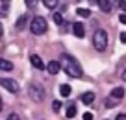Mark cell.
Returning a JSON list of instances; mask_svg holds the SVG:
<instances>
[{"mask_svg":"<svg viewBox=\"0 0 126 120\" xmlns=\"http://www.w3.org/2000/svg\"><path fill=\"white\" fill-rule=\"evenodd\" d=\"M98 8L102 9L104 13H108L111 9V2H110V0H98Z\"/></svg>","mask_w":126,"mask_h":120,"instance_id":"10","label":"cell"},{"mask_svg":"<svg viewBox=\"0 0 126 120\" xmlns=\"http://www.w3.org/2000/svg\"><path fill=\"white\" fill-rule=\"evenodd\" d=\"M30 63H32L33 67H35V68H45V63H43V59H41L37 54L30 55Z\"/></svg>","mask_w":126,"mask_h":120,"instance_id":"7","label":"cell"},{"mask_svg":"<svg viewBox=\"0 0 126 120\" xmlns=\"http://www.w3.org/2000/svg\"><path fill=\"white\" fill-rule=\"evenodd\" d=\"M6 120H20V116L17 115V113H11V115H9V116H8Z\"/></svg>","mask_w":126,"mask_h":120,"instance_id":"22","label":"cell"},{"mask_svg":"<svg viewBox=\"0 0 126 120\" xmlns=\"http://www.w3.org/2000/svg\"><path fill=\"white\" fill-rule=\"evenodd\" d=\"M94 118V116H93V113H89V111H87V113H83V120H93Z\"/></svg>","mask_w":126,"mask_h":120,"instance_id":"24","label":"cell"},{"mask_svg":"<svg viewBox=\"0 0 126 120\" xmlns=\"http://www.w3.org/2000/svg\"><path fill=\"white\" fill-rule=\"evenodd\" d=\"M115 120H126V115L124 113H119V115L115 116Z\"/></svg>","mask_w":126,"mask_h":120,"instance_id":"26","label":"cell"},{"mask_svg":"<svg viewBox=\"0 0 126 120\" xmlns=\"http://www.w3.org/2000/svg\"><path fill=\"white\" fill-rule=\"evenodd\" d=\"M106 105H108V107H115V105H117V98L110 96V98L106 100Z\"/></svg>","mask_w":126,"mask_h":120,"instance_id":"20","label":"cell"},{"mask_svg":"<svg viewBox=\"0 0 126 120\" xmlns=\"http://www.w3.org/2000/svg\"><path fill=\"white\" fill-rule=\"evenodd\" d=\"M45 4V8H48V9H56V6L59 4V0H41Z\"/></svg>","mask_w":126,"mask_h":120,"instance_id":"14","label":"cell"},{"mask_svg":"<svg viewBox=\"0 0 126 120\" xmlns=\"http://www.w3.org/2000/svg\"><path fill=\"white\" fill-rule=\"evenodd\" d=\"M28 94H30V98L33 102H43L45 100V89L39 85H35V83H30V87H28Z\"/></svg>","mask_w":126,"mask_h":120,"instance_id":"4","label":"cell"},{"mask_svg":"<svg viewBox=\"0 0 126 120\" xmlns=\"http://www.w3.org/2000/svg\"><path fill=\"white\" fill-rule=\"evenodd\" d=\"M0 68L8 72V70H11V68H13V65H11L9 61H6V59H0Z\"/></svg>","mask_w":126,"mask_h":120,"instance_id":"16","label":"cell"},{"mask_svg":"<svg viewBox=\"0 0 126 120\" xmlns=\"http://www.w3.org/2000/svg\"><path fill=\"white\" fill-rule=\"evenodd\" d=\"M91 4H98V0H89Z\"/></svg>","mask_w":126,"mask_h":120,"instance_id":"30","label":"cell"},{"mask_svg":"<svg viewBox=\"0 0 126 120\" xmlns=\"http://www.w3.org/2000/svg\"><path fill=\"white\" fill-rule=\"evenodd\" d=\"M93 46L96 48L98 52H104L108 46V33L104 30H96L93 35Z\"/></svg>","mask_w":126,"mask_h":120,"instance_id":"3","label":"cell"},{"mask_svg":"<svg viewBox=\"0 0 126 120\" xmlns=\"http://www.w3.org/2000/svg\"><path fill=\"white\" fill-rule=\"evenodd\" d=\"M8 6H9V0H2V17L8 15Z\"/></svg>","mask_w":126,"mask_h":120,"instance_id":"19","label":"cell"},{"mask_svg":"<svg viewBox=\"0 0 126 120\" xmlns=\"http://www.w3.org/2000/svg\"><path fill=\"white\" fill-rule=\"evenodd\" d=\"M26 19H28L26 15H20L19 19H17V22H15V28H17V30H22V28H24V24H26Z\"/></svg>","mask_w":126,"mask_h":120,"instance_id":"13","label":"cell"},{"mask_svg":"<svg viewBox=\"0 0 126 120\" xmlns=\"http://www.w3.org/2000/svg\"><path fill=\"white\" fill-rule=\"evenodd\" d=\"M74 115H76V105L71 104L67 107V118H74Z\"/></svg>","mask_w":126,"mask_h":120,"instance_id":"17","label":"cell"},{"mask_svg":"<svg viewBox=\"0 0 126 120\" xmlns=\"http://www.w3.org/2000/svg\"><path fill=\"white\" fill-rule=\"evenodd\" d=\"M59 94H61L63 98H67L69 94H71V85H67V83H63V85H59Z\"/></svg>","mask_w":126,"mask_h":120,"instance_id":"11","label":"cell"},{"mask_svg":"<svg viewBox=\"0 0 126 120\" xmlns=\"http://www.w3.org/2000/svg\"><path fill=\"white\" fill-rule=\"evenodd\" d=\"M117 4H119V8H121L122 11H126V0H119Z\"/></svg>","mask_w":126,"mask_h":120,"instance_id":"23","label":"cell"},{"mask_svg":"<svg viewBox=\"0 0 126 120\" xmlns=\"http://www.w3.org/2000/svg\"><path fill=\"white\" fill-rule=\"evenodd\" d=\"M72 33H74L76 37H80V39H82L83 35H85V30H83V24H82V22H74V24H72Z\"/></svg>","mask_w":126,"mask_h":120,"instance_id":"6","label":"cell"},{"mask_svg":"<svg viewBox=\"0 0 126 120\" xmlns=\"http://www.w3.org/2000/svg\"><path fill=\"white\" fill-rule=\"evenodd\" d=\"M121 78H122V80L126 81V68H124V72H122V76H121Z\"/></svg>","mask_w":126,"mask_h":120,"instance_id":"29","label":"cell"},{"mask_svg":"<svg viewBox=\"0 0 126 120\" xmlns=\"http://www.w3.org/2000/svg\"><path fill=\"white\" fill-rule=\"evenodd\" d=\"M54 22L58 24V26H59V24H63V17H61V13H54Z\"/></svg>","mask_w":126,"mask_h":120,"instance_id":"21","label":"cell"},{"mask_svg":"<svg viewBox=\"0 0 126 120\" xmlns=\"http://www.w3.org/2000/svg\"><path fill=\"white\" fill-rule=\"evenodd\" d=\"M52 111H54V113H59V111H61V102H59V100L52 102Z\"/></svg>","mask_w":126,"mask_h":120,"instance_id":"18","label":"cell"},{"mask_svg":"<svg viewBox=\"0 0 126 120\" xmlns=\"http://www.w3.org/2000/svg\"><path fill=\"white\" fill-rule=\"evenodd\" d=\"M47 28H48V24H47V19H45V17H35V19L30 22V31L33 35L47 33Z\"/></svg>","mask_w":126,"mask_h":120,"instance_id":"2","label":"cell"},{"mask_svg":"<svg viewBox=\"0 0 126 120\" xmlns=\"http://www.w3.org/2000/svg\"><path fill=\"white\" fill-rule=\"evenodd\" d=\"M80 100H82V104H85V105L93 104V102H94V93H83Z\"/></svg>","mask_w":126,"mask_h":120,"instance_id":"9","label":"cell"},{"mask_svg":"<svg viewBox=\"0 0 126 120\" xmlns=\"http://www.w3.org/2000/svg\"><path fill=\"white\" fill-rule=\"evenodd\" d=\"M111 96L117 98V100H121V98L124 96V89H122V87H115V89L111 91Z\"/></svg>","mask_w":126,"mask_h":120,"instance_id":"12","label":"cell"},{"mask_svg":"<svg viewBox=\"0 0 126 120\" xmlns=\"http://www.w3.org/2000/svg\"><path fill=\"white\" fill-rule=\"evenodd\" d=\"M24 2H26L28 8H33V6H35V0H24Z\"/></svg>","mask_w":126,"mask_h":120,"instance_id":"25","label":"cell"},{"mask_svg":"<svg viewBox=\"0 0 126 120\" xmlns=\"http://www.w3.org/2000/svg\"><path fill=\"white\" fill-rule=\"evenodd\" d=\"M59 63H61V70H65L71 78H82L83 76V70H82V67H80V63L76 61L72 55L61 54L59 55Z\"/></svg>","mask_w":126,"mask_h":120,"instance_id":"1","label":"cell"},{"mask_svg":"<svg viewBox=\"0 0 126 120\" xmlns=\"http://www.w3.org/2000/svg\"><path fill=\"white\" fill-rule=\"evenodd\" d=\"M59 68H61V63H59V61H50V63L47 65V70H48L50 74H58Z\"/></svg>","mask_w":126,"mask_h":120,"instance_id":"8","label":"cell"},{"mask_svg":"<svg viewBox=\"0 0 126 120\" xmlns=\"http://www.w3.org/2000/svg\"><path fill=\"white\" fill-rule=\"evenodd\" d=\"M119 20H121L122 24H126V13H121V15H119Z\"/></svg>","mask_w":126,"mask_h":120,"instance_id":"27","label":"cell"},{"mask_svg":"<svg viewBox=\"0 0 126 120\" xmlns=\"http://www.w3.org/2000/svg\"><path fill=\"white\" fill-rule=\"evenodd\" d=\"M121 43H126V31H122V33H121Z\"/></svg>","mask_w":126,"mask_h":120,"instance_id":"28","label":"cell"},{"mask_svg":"<svg viewBox=\"0 0 126 120\" xmlns=\"http://www.w3.org/2000/svg\"><path fill=\"white\" fill-rule=\"evenodd\" d=\"M0 85L4 87L8 93H19V83L15 80H9V78H2L0 80Z\"/></svg>","mask_w":126,"mask_h":120,"instance_id":"5","label":"cell"},{"mask_svg":"<svg viewBox=\"0 0 126 120\" xmlns=\"http://www.w3.org/2000/svg\"><path fill=\"white\" fill-rule=\"evenodd\" d=\"M76 13H78L80 17H83V19H89V17H91V9H85V8H78Z\"/></svg>","mask_w":126,"mask_h":120,"instance_id":"15","label":"cell"}]
</instances>
